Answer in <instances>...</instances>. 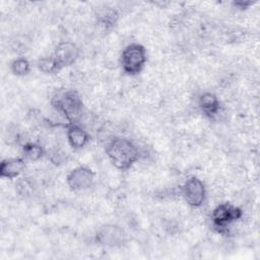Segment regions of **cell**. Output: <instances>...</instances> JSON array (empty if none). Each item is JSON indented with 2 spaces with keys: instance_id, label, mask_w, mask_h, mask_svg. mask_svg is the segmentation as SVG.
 Instances as JSON below:
<instances>
[{
  "instance_id": "1",
  "label": "cell",
  "mask_w": 260,
  "mask_h": 260,
  "mask_svg": "<svg viewBox=\"0 0 260 260\" xmlns=\"http://www.w3.org/2000/svg\"><path fill=\"white\" fill-rule=\"evenodd\" d=\"M106 152L113 165L120 170L131 168L139 157L137 146L129 139L122 137L112 139L106 147Z\"/></svg>"
},
{
  "instance_id": "2",
  "label": "cell",
  "mask_w": 260,
  "mask_h": 260,
  "mask_svg": "<svg viewBox=\"0 0 260 260\" xmlns=\"http://www.w3.org/2000/svg\"><path fill=\"white\" fill-rule=\"evenodd\" d=\"M54 107L71 124H76L81 118L83 105L80 96L73 90H65L54 98Z\"/></svg>"
},
{
  "instance_id": "3",
  "label": "cell",
  "mask_w": 260,
  "mask_h": 260,
  "mask_svg": "<svg viewBox=\"0 0 260 260\" xmlns=\"http://www.w3.org/2000/svg\"><path fill=\"white\" fill-rule=\"evenodd\" d=\"M146 63V51L140 44H130L122 52L121 65L127 74L139 73Z\"/></svg>"
},
{
  "instance_id": "4",
  "label": "cell",
  "mask_w": 260,
  "mask_h": 260,
  "mask_svg": "<svg viewBox=\"0 0 260 260\" xmlns=\"http://www.w3.org/2000/svg\"><path fill=\"white\" fill-rule=\"evenodd\" d=\"M242 210L230 203L217 205L211 213L212 224L218 232H224L233 222L241 218Z\"/></svg>"
},
{
  "instance_id": "5",
  "label": "cell",
  "mask_w": 260,
  "mask_h": 260,
  "mask_svg": "<svg viewBox=\"0 0 260 260\" xmlns=\"http://www.w3.org/2000/svg\"><path fill=\"white\" fill-rule=\"evenodd\" d=\"M182 194L190 206L199 207L203 204L206 197L205 186L200 179L191 177L185 182L182 188Z\"/></svg>"
},
{
  "instance_id": "6",
  "label": "cell",
  "mask_w": 260,
  "mask_h": 260,
  "mask_svg": "<svg viewBox=\"0 0 260 260\" xmlns=\"http://www.w3.org/2000/svg\"><path fill=\"white\" fill-rule=\"evenodd\" d=\"M52 56L54 57L59 69H62L66 66L72 65L76 61L79 56V49L74 43L64 41L57 45Z\"/></svg>"
},
{
  "instance_id": "7",
  "label": "cell",
  "mask_w": 260,
  "mask_h": 260,
  "mask_svg": "<svg viewBox=\"0 0 260 260\" xmlns=\"http://www.w3.org/2000/svg\"><path fill=\"white\" fill-rule=\"evenodd\" d=\"M94 173L86 167H77L67 176L68 186L75 191L88 189L93 185Z\"/></svg>"
},
{
  "instance_id": "8",
  "label": "cell",
  "mask_w": 260,
  "mask_h": 260,
  "mask_svg": "<svg viewBox=\"0 0 260 260\" xmlns=\"http://www.w3.org/2000/svg\"><path fill=\"white\" fill-rule=\"evenodd\" d=\"M125 235L123 230L114 224H107L100 229L96 234V240L101 245L107 247L120 246L124 241Z\"/></svg>"
},
{
  "instance_id": "9",
  "label": "cell",
  "mask_w": 260,
  "mask_h": 260,
  "mask_svg": "<svg viewBox=\"0 0 260 260\" xmlns=\"http://www.w3.org/2000/svg\"><path fill=\"white\" fill-rule=\"evenodd\" d=\"M24 169V160L20 157H9L3 159L0 165V176L2 178L14 179Z\"/></svg>"
},
{
  "instance_id": "10",
  "label": "cell",
  "mask_w": 260,
  "mask_h": 260,
  "mask_svg": "<svg viewBox=\"0 0 260 260\" xmlns=\"http://www.w3.org/2000/svg\"><path fill=\"white\" fill-rule=\"evenodd\" d=\"M67 140L74 149H80L89 140L87 132L77 124H70L67 129Z\"/></svg>"
},
{
  "instance_id": "11",
  "label": "cell",
  "mask_w": 260,
  "mask_h": 260,
  "mask_svg": "<svg viewBox=\"0 0 260 260\" xmlns=\"http://www.w3.org/2000/svg\"><path fill=\"white\" fill-rule=\"evenodd\" d=\"M199 107L204 115L209 118H214L220 110V103L215 94L204 92L199 98Z\"/></svg>"
},
{
  "instance_id": "12",
  "label": "cell",
  "mask_w": 260,
  "mask_h": 260,
  "mask_svg": "<svg viewBox=\"0 0 260 260\" xmlns=\"http://www.w3.org/2000/svg\"><path fill=\"white\" fill-rule=\"evenodd\" d=\"M22 153L26 159H28L30 161H37L43 156L44 150L41 145H39L37 143L29 142V143L24 144V146L22 148Z\"/></svg>"
},
{
  "instance_id": "13",
  "label": "cell",
  "mask_w": 260,
  "mask_h": 260,
  "mask_svg": "<svg viewBox=\"0 0 260 260\" xmlns=\"http://www.w3.org/2000/svg\"><path fill=\"white\" fill-rule=\"evenodd\" d=\"M38 68L44 73H54L60 70L52 55L41 58L38 62Z\"/></svg>"
},
{
  "instance_id": "14",
  "label": "cell",
  "mask_w": 260,
  "mask_h": 260,
  "mask_svg": "<svg viewBox=\"0 0 260 260\" xmlns=\"http://www.w3.org/2000/svg\"><path fill=\"white\" fill-rule=\"evenodd\" d=\"M11 70L15 75H26L30 70L29 62L24 58H17L11 63Z\"/></svg>"
},
{
  "instance_id": "15",
  "label": "cell",
  "mask_w": 260,
  "mask_h": 260,
  "mask_svg": "<svg viewBox=\"0 0 260 260\" xmlns=\"http://www.w3.org/2000/svg\"><path fill=\"white\" fill-rule=\"evenodd\" d=\"M98 19L100 21V23L105 26V27H109L112 26L113 24L116 23V20L118 19V13L116 10H112V9H107L106 11H103L99 16Z\"/></svg>"
},
{
  "instance_id": "16",
  "label": "cell",
  "mask_w": 260,
  "mask_h": 260,
  "mask_svg": "<svg viewBox=\"0 0 260 260\" xmlns=\"http://www.w3.org/2000/svg\"><path fill=\"white\" fill-rule=\"evenodd\" d=\"M16 187H17L18 192H19L20 194H22V195H28V194L30 193V191L32 190L31 184H30L26 179L20 180V181L17 183Z\"/></svg>"
}]
</instances>
